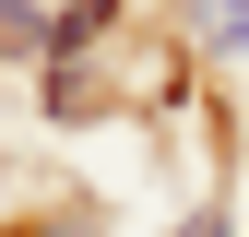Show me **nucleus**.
Listing matches in <instances>:
<instances>
[{"instance_id":"nucleus-1","label":"nucleus","mask_w":249,"mask_h":237,"mask_svg":"<svg viewBox=\"0 0 249 237\" xmlns=\"http://www.w3.org/2000/svg\"><path fill=\"white\" fill-rule=\"evenodd\" d=\"M36 48H59V24L36 0H0V59H36Z\"/></svg>"},{"instance_id":"nucleus-2","label":"nucleus","mask_w":249,"mask_h":237,"mask_svg":"<svg viewBox=\"0 0 249 237\" xmlns=\"http://www.w3.org/2000/svg\"><path fill=\"white\" fill-rule=\"evenodd\" d=\"M107 12H119V0H59V48H71V59H83V36H95V24H107Z\"/></svg>"},{"instance_id":"nucleus-3","label":"nucleus","mask_w":249,"mask_h":237,"mask_svg":"<svg viewBox=\"0 0 249 237\" xmlns=\"http://www.w3.org/2000/svg\"><path fill=\"white\" fill-rule=\"evenodd\" d=\"M178 237H226V214H202V225H178Z\"/></svg>"}]
</instances>
